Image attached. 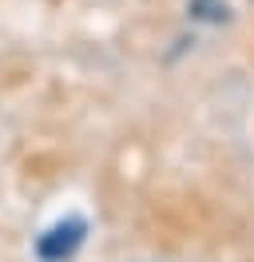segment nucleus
Segmentation results:
<instances>
[{
    "label": "nucleus",
    "mask_w": 254,
    "mask_h": 262,
    "mask_svg": "<svg viewBox=\"0 0 254 262\" xmlns=\"http://www.w3.org/2000/svg\"><path fill=\"white\" fill-rule=\"evenodd\" d=\"M83 238H88V223L72 214V219L48 227L44 234L36 238V258L40 262H68L79 246H83Z\"/></svg>",
    "instance_id": "nucleus-1"
},
{
    "label": "nucleus",
    "mask_w": 254,
    "mask_h": 262,
    "mask_svg": "<svg viewBox=\"0 0 254 262\" xmlns=\"http://www.w3.org/2000/svg\"><path fill=\"white\" fill-rule=\"evenodd\" d=\"M187 12L195 20H210V24H222V20H230V8L222 4V0H190Z\"/></svg>",
    "instance_id": "nucleus-2"
}]
</instances>
